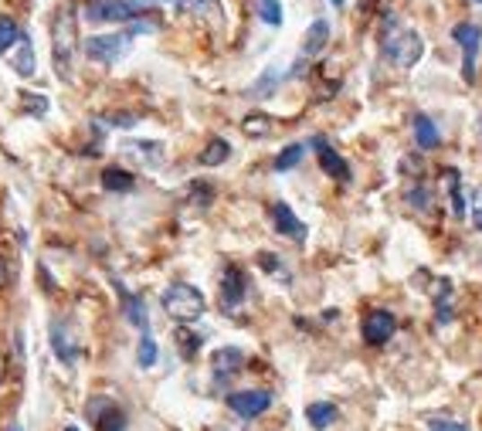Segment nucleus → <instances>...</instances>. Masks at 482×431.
<instances>
[{"instance_id":"13","label":"nucleus","mask_w":482,"mask_h":431,"mask_svg":"<svg viewBox=\"0 0 482 431\" xmlns=\"http://www.w3.org/2000/svg\"><path fill=\"white\" fill-rule=\"evenodd\" d=\"M327 41H329V24L320 17V21H312V28L306 31V38H302V62L316 58V55L327 48Z\"/></svg>"},{"instance_id":"22","label":"nucleus","mask_w":482,"mask_h":431,"mask_svg":"<svg viewBox=\"0 0 482 431\" xmlns=\"http://www.w3.org/2000/svg\"><path fill=\"white\" fill-rule=\"evenodd\" d=\"M228 156H232V146H228L224 139H211V143H207V150L201 154V163L204 167H218V163H224Z\"/></svg>"},{"instance_id":"19","label":"nucleus","mask_w":482,"mask_h":431,"mask_svg":"<svg viewBox=\"0 0 482 431\" xmlns=\"http://www.w3.org/2000/svg\"><path fill=\"white\" fill-rule=\"evenodd\" d=\"M435 312H438V323H449L451 320V282L449 278H438L435 282Z\"/></svg>"},{"instance_id":"11","label":"nucleus","mask_w":482,"mask_h":431,"mask_svg":"<svg viewBox=\"0 0 482 431\" xmlns=\"http://www.w3.org/2000/svg\"><path fill=\"white\" fill-rule=\"evenodd\" d=\"M272 221H276V232L293 238V242H306V224L293 215L289 204H272Z\"/></svg>"},{"instance_id":"34","label":"nucleus","mask_w":482,"mask_h":431,"mask_svg":"<svg viewBox=\"0 0 482 431\" xmlns=\"http://www.w3.org/2000/svg\"><path fill=\"white\" fill-rule=\"evenodd\" d=\"M333 7H343V0H333Z\"/></svg>"},{"instance_id":"32","label":"nucleus","mask_w":482,"mask_h":431,"mask_svg":"<svg viewBox=\"0 0 482 431\" xmlns=\"http://www.w3.org/2000/svg\"><path fill=\"white\" fill-rule=\"evenodd\" d=\"M472 224L482 232V187L479 190H472Z\"/></svg>"},{"instance_id":"37","label":"nucleus","mask_w":482,"mask_h":431,"mask_svg":"<svg viewBox=\"0 0 482 431\" xmlns=\"http://www.w3.org/2000/svg\"><path fill=\"white\" fill-rule=\"evenodd\" d=\"M177 4H187V0H177Z\"/></svg>"},{"instance_id":"17","label":"nucleus","mask_w":482,"mask_h":431,"mask_svg":"<svg viewBox=\"0 0 482 431\" xmlns=\"http://www.w3.org/2000/svg\"><path fill=\"white\" fill-rule=\"evenodd\" d=\"M306 418H310L312 428L323 431V428H329V425L337 421V408H333L329 400H316V404H310V408H306Z\"/></svg>"},{"instance_id":"28","label":"nucleus","mask_w":482,"mask_h":431,"mask_svg":"<svg viewBox=\"0 0 482 431\" xmlns=\"http://www.w3.org/2000/svg\"><path fill=\"white\" fill-rule=\"evenodd\" d=\"M21 41V31H17V24L11 21L7 14H0V51H7V48Z\"/></svg>"},{"instance_id":"15","label":"nucleus","mask_w":482,"mask_h":431,"mask_svg":"<svg viewBox=\"0 0 482 431\" xmlns=\"http://www.w3.org/2000/svg\"><path fill=\"white\" fill-rule=\"evenodd\" d=\"M51 347H55V354L62 356L65 364H75V360H78V343H75L72 337H68L65 323H55V326H51Z\"/></svg>"},{"instance_id":"3","label":"nucleus","mask_w":482,"mask_h":431,"mask_svg":"<svg viewBox=\"0 0 482 431\" xmlns=\"http://www.w3.org/2000/svg\"><path fill=\"white\" fill-rule=\"evenodd\" d=\"M163 309L177 323H194V320L204 316V295L201 289H194L187 282H173L171 289L163 293Z\"/></svg>"},{"instance_id":"25","label":"nucleus","mask_w":482,"mask_h":431,"mask_svg":"<svg viewBox=\"0 0 482 431\" xmlns=\"http://www.w3.org/2000/svg\"><path fill=\"white\" fill-rule=\"evenodd\" d=\"M302 154H306V146L302 143H293V146H285L279 156H276V170H293L302 160Z\"/></svg>"},{"instance_id":"21","label":"nucleus","mask_w":482,"mask_h":431,"mask_svg":"<svg viewBox=\"0 0 482 431\" xmlns=\"http://www.w3.org/2000/svg\"><path fill=\"white\" fill-rule=\"evenodd\" d=\"M119 295H123V306H126V316H129V323L140 326L143 333H150V323H146V309H143V299L129 295L126 289H119Z\"/></svg>"},{"instance_id":"23","label":"nucleus","mask_w":482,"mask_h":431,"mask_svg":"<svg viewBox=\"0 0 482 431\" xmlns=\"http://www.w3.org/2000/svg\"><path fill=\"white\" fill-rule=\"evenodd\" d=\"M126 154L143 156V163H160L163 160V146L160 143H126Z\"/></svg>"},{"instance_id":"31","label":"nucleus","mask_w":482,"mask_h":431,"mask_svg":"<svg viewBox=\"0 0 482 431\" xmlns=\"http://www.w3.org/2000/svg\"><path fill=\"white\" fill-rule=\"evenodd\" d=\"M428 431H469V425L449 421V418H428Z\"/></svg>"},{"instance_id":"14","label":"nucleus","mask_w":482,"mask_h":431,"mask_svg":"<svg viewBox=\"0 0 482 431\" xmlns=\"http://www.w3.org/2000/svg\"><path fill=\"white\" fill-rule=\"evenodd\" d=\"M102 411H95V431H126V415L119 404L112 400H99Z\"/></svg>"},{"instance_id":"29","label":"nucleus","mask_w":482,"mask_h":431,"mask_svg":"<svg viewBox=\"0 0 482 431\" xmlns=\"http://www.w3.org/2000/svg\"><path fill=\"white\" fill-rule=\"evenodd\" d=\"M140 367H153L156 364V343H153V337L150 333H143V339H140Z\"/></svg>"},{"instance_id":"36","label":"nucleus","mask_w":482,"mask_h":431,"mask_svg":"<svg viewBox=\"0 0 482 431\" xmlns=\"http://www.w3.org/2000/svg\"><path fill=\"white\" fill-rule=\"evenodd\" d=\"M65 431H78V428H65Z\"/></svg>"},{"instance_id":"33","label":"nucleus","mask_w":482,"mask_h":431,"mask_svg":"<svg viewBox=\"0 0 482 431\" xmlns=\"http://www.w3.org/2000/svg\"><path fill=\"white\" fill-rule=\"evenodd\" d=\"M24 106L31 109L34 116H41V112H45V106H48V102H45V99H41V95H31V99H24Z\"/></svg>"},{"instance_id":"24","label":"nucleus","mask_w":482,"mask_h":431,"mask_svg":"<svg viewBox=\"0 0 482 431\" xmlns=\"http://www.w3.org/2000/svg\"><path fill=\"white\" fill-rule=\"evenodd\" d=\"M255 7H259V17H262L268 28H279L282 24V4L279 0H255Z\"/></svg>"},{"instance_id":"12","label":"nucleus","mask_w":482,"mask_h":431,"mask_svg":"<svg viewBox=\"0 0 482 431\" xmlns=\"http://www.w3.org/2000/svg\"><path fill=\"white\" fill-rule=\"evenodd\" d=\"M211 367H215L218 377H232V374H238V370L245 367V354H241L238 347H221V350H215V356H211Z\"/></svg>"},{"instance_id":"1","label":"nucleus","mask_w":482,"mask_h":431,"mask_svg":"<svg viewBox=\"0 0 482 431\" xmlns=\"http://www.w3.org/2000/svg\"><path fill=\"white\" fill-rule=\"evenodd\" d=\"M78 51V31H75V11L62 7L55 21H51V62L58 68L65 82H72V68H75Z\"/></svg>"},{"instance_id":"16","label":"nucleus","mask_w":482,"mask_h":431,"mask_svg":"<svg viewBox=\"0 0 482 431\" xmlns=\"http://www.w3.org/2000/svg\"><path fill=\"white\" fill-rule=\"evenodd\" d=\"M445 190H449L451 198V215L466 217V198H462V177H459V170H445Z\"/></svg>"},{"instance_id":"27","label":"nucleus","mask_w":482,"mask_h":431,"mask_svg":"<svg viewBox=\"0 0 482 431\" xmlns=\"http://www.w3.org/2000/svg\"><path fill=\"white\" fill-rule=\"evenodd\" d=\"M14 68L21 75H34V51H31V41L28 38H21V55L14 58Z\"/></svg>"},{"instance_id":"4","label":"nucleus","mask_w":482,"mask_h":431,"mask_svg":"<svg viewBox=\"0 0 482 431\" xmlns=\"http://www.w3.org/2000/svg\"><path fill=\"white\" fill-rule=\"evenodd\" d=\"M136 31H153V24H140V28H129L123 34H95V38H85V55L92 58V62H102V65H112L119 62L126 55V48L133 41V34Z\"/></svg>"},{"instance_id":"18","label":"nucleus","mask_w":482,"mask_h":431,"mask_svg":"<svg viewBox=\"0 0 482 431\" xmlns=\"http://www.w3.org/2000/svg\"><path fill=\"white\" fill-rule=\"evenodd\" d=\"M415 139H418L421 150H435L438 143H442V136H438L435 123H432L428 116H415Z\"/></svg>"},{"instance_id":"30","label":"nucleus","mask_w":482,"mask_h":431,"mask_svg":"<svg viewBox=\"0 0 482 431\" xmlns=\"http://www.w3.org/2000/svg\"><path fill=\"white\" fill-rule=\"evenodd\" d=\"M268 129H272V123H268L265 116H249V119H245V133H249V136H268Z\"/></svg>"},{"instance_id":"5","label":"nucleus","mask_w":482,"mask_h":431,"mask_svg":"<svg viewBox=\"0 0 482 431\" xmlns=\"http://www.w3.org/2000/svg\"><path fill=\"white\" fill-rule=\"evenodd\" d=\"M150 14V7L143 0H89L85 17L95 24H106V21H133V17Z\"/></svg>"},{"instance_id":"26","label":"nucleus","mask_w":482,"mask_h":431,"mask_svg":"<svg viewBox=\"0 0 482 431\" xmlns=\"http://www.w3.org/2000/svg\"><path fill=\"white\" fill-rule=\"evenodd\" d=\"M177 347H180V356L190 360V356L201 350V337H197V333H190V330H177Z\"/></svg>"},{"instance_id":"9","label":"nucleus","mask_w":482,"mask_h":431,"mask_svg":"<svg viewBox=\"0 0 482 431\" xmlns=\"http://www.w3.org/2000/svg\"><path fill=\"white\" fill-rule=\"evenodd\" d=\"M245 293H249V278H245V272H241L238 265H228L224 276H221V306L232 312V309L241 306Z\"/></svg>"},{"instance_id":"10","label":"nucleus","mask_w":482,"mask_h":431,"mask_svg":"<svg viewBox=\"0 0 482 431\" xmlns=\"http://www.w3.org/2000/svg\"><path fill=\"white\" fill-rule=\"evenodd\" d=\"M312 146H316V156H320V167L327 170L333 180L346 184V180H350V167H346V160H343V156L337 154V150H333V146H329L323 136L312 139Z\"/></svg>"},{"instance_id":"6","label":"nucleus","mask_w":482,"mask_h":431,"mask_svg":"<svg viewBox=\"0 0 482 431\" xmlns=\"http://www.w3.org/2000/svg\"><path fill=\"white\" fill-rule=\"evenodd\" d=\"M451 38L462 45V78L476 82V55H479V41H482L479 24H455Z\"/></svg>"},{"instance_id":"7","label":"nucleus","mask_w":482,"mask_h":431,"mask_svg":"<svg viewBox=\"0 0 482 431\" xmlns=\"http://www.w3.org/2000/svg\"><path fill=\"white\" fill-rule=\"evenodd\" d=\"M364 339L371 343V347H384L390 337H394V330H398V320H394V312L388 309H371L367 316H364Z\"/></svg>"},{"instance_id":"20","label":"nucleus","mask_w":482,"mask_h":431,"mask_svg":"<svg viewBox=\"0 0 482 431\" xmlns=\"http://www.w3.org/2000/svg\"><path fill=\"white\" fill-rule=\"evenodd\" d=\"M102 184H106V190H116V194H126V190H133V173L123 167H110L106 173H102Z\"/></svg>"},{"instance_id":"35","label":"nucleus","mask_w":482,"mask_h":431,"mask_svg":"<svg viewBox=\"0 0 482 431\" xmlns=\"http://www.w3.org/2000/svg\"><path fill=\"white\" fill-rule=\"evenodd\" d=\"M469 4H482V0H469Z\"/></svg>"},{"instance_id":"8","label":"nucleus","mask_w":482,"mask_h":431,"mask_svg":"<svg viewBox=\"0 0 482 431\" xmlns=\"http://www.w3.org/2000/svg\"><path fill=\"white\" fill-rule=\"evenodd\" d=\"M228 408L241 418H259L272 408V394L268 391H234L228 394Z\"/></svg>"},{"instance_id":"2","label":"nucleus","mask_w":482,"mask_h":431,"mask_svg":"<svg viewBox=\"0 0 482 431\" xmlns=\"http://www.w3.org/2000/svg\"><path fill=\"white\" fill-rule=\"evenodd\" d=\"M381 51H384V58H388L390 65L411 68V65H418V58L425 55V41H421L418 31L401 28L398 21H384V28H381Z\"/></svg>"}]
</instances>
